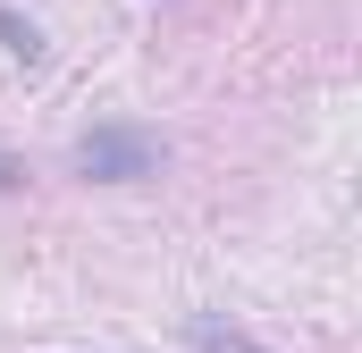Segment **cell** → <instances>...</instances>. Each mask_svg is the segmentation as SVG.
Wrapping results in <instances>:
<instances>
[{
    "instance_id": "1",
    "label": "cell",
    "mask_w": 362,
    "mask_h": 353,
    "mask_svg": "<svg viewBox=\"0 0 362 353\" xmlns=\"http://www.w3.org/2000/svg\"><path fill=\"white\" fill-rule=\"evenodd\" d=\"M76 176H93V185L160 176V135H144V126H93V135H76Z\"/></svg>"
},
{
    "instance_id": "2",
    "label": "cell",
    "mask_w": 362,
    "mask_h": 353,
    "mask_svg": "<svg viewBox=\"0 0 362 353\" xmlns=\"http://www.w3.org/2000/svg\"><path fill=\"white\" fill-rule=\"evenodd\" d=\"M194 353H270V345H253V337L228 328V320H194Z\"/></svg>"
},
{
    "instance_id": "3",
    "label": "cell",
    "mask_w": 362,
    "mask_h": 353,
    "mask_svg": "<svg viewBox=\"0 0 362 353\" xmlns=\"http://www.w3.org/2000/svg\"><path fill=\"white\" fill-rule=\"evenodd\" d=\"M0 42L25 59V68H42V25L34 17H17V8H0Z\"/></svg>"
},
{
    "instance_id": "4",
    "label": "cell",
    "mask_w": 362,
    "mask_h": 353,
    "mask_svg": "<svg viewBox=\"0 0 362 353\" xmlns=\"http://www.w3.org/2000/svg\"><path fill=\"white\" fill-rule=\"evenodd\" d=\"M17 176H25V169H17V160H8V152H0V185H17Z\"/></svg>"
}]
</instances>
